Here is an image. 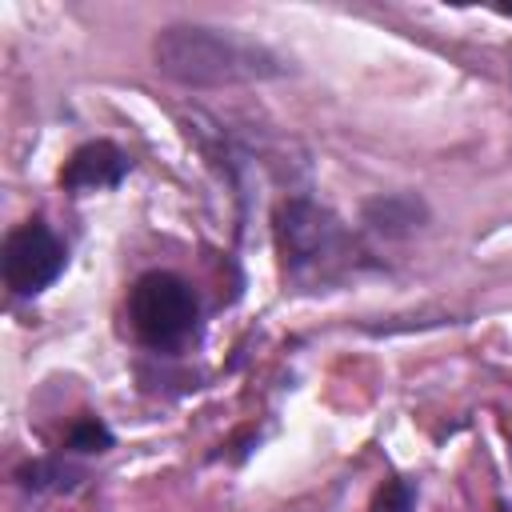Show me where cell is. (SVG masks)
I'll use <instances>...</instances> for the list:
<instances>
[{"label": "cell", "mask_w": 512, "mask_h": 512, "mask_svg": "<svg viewBox=\"0 0 512 512\" xmlns=\"http://www.w3.org/2000/svg\"><path fill=\"white\" fill-rule=\"evenodd\" d=\"M272 244H276L280 280L300 292H328L376 268L372 252L344 224V216L308 192H292L276 204Z\"/></svg>", "instance_id": "cell-1"}, {"label": "cell", "mask_w": 512, "mask_h": 512, "mask_svg": "<svg viewBox=\"0 0 512 512\" xmlns=\"http://www.w3.org/2000/svg\"><path fill=\"white\" fill-rule=\"evenodd\" d=\"M152 64L164 80L184 88H232V84L276 80L288 72L272 48L232 28L188 24V20L164 24L152 36Z\"/></svg>", "instance_id": "cell-2"}, {"label": "cell", "mask_w": 512, "mask_h": 512, "mask_svg": "<svg viewBox=\"0 0 512 512\" xmlns=\"http://www.w3.org/2000/svg\"><path fill=\"white\" fill-rule=\"evenodd\" d=\"M128 324L148 352H160V356L180 352L196 336L200 296L180 272H168V268L140 272L128 288Z\"/></svg>", "instance_id": "cell-3"}, {"label": "cell", "mask_w": 512, "mask_h": 512, "mask_svg": "<svg viewBox=\"0 0 512 512\" xmlns=\"http://www.w3.org/2000/svg\"><path fill=\"white\" fill-rule=\"evenodd\" d=\"M64 268H68V244L48 220L32 216L4 236L0 276L12 300H36L44 288H52L64 276Z\"/></svg>", "instance_id": "cell-4"}, {"label": "cell", "mask_w": 512, "mask_h": 512, "mask_svg": "<svg viewBox=\"0 0 512 512\" xmlns=\"http://www.w3.org/2000/svg\"><path fill=\"white\" fill-rule=\"evenodd\" d=\"M132 172V156L112 144V140H84L72 148V156L60 168V188L68 196H88V192H108L120 188L124 176Z\"/></svg>", "instance_id": "cell-5"}, {"label": "cell", "mask_w": 512, "mask_h": 512, "mask_svg": "<svg viewBox=\"0 0 512 512\" xmlns=\"http://www.w3.org/2000/svg\"><path fill=\"white\" fill-rule=\"evenodd\" d=\"M432 220V208L420 192H376L360 204L364 232L380 240H408Z\"/></svg>", "instance_id": "cell-6"}, {"label": "cell", "mask_w": 512, "mask_h": 512, "mask_svg": "<svg viewBox=\"0 0 512 512\" xmlns=\"http://www.w3.org/2000/svg\"><path fill=\"white\" fill-rule=\"evenodd\" d=\"M12 480H16L20 492H32V496H60V492H76V488L88 480V468L76 464L68 452H60V456L24 460V464L12 472Z\"/></svg>", "instance_id": "cell-7"}, {"label": "cell", "mask_w": 512, "mask_h": 512, "mask_svg": "<svg viewBox=\"0 0 512 512\" xmlns=\"http://www.w3.org/2000/svg\"><path fill=\"white\" fill-rule=\"evenodd\" d=\"M112 444H116V432L96 412H80L64 432V452L68 456H104Z\"/></svg>", "instance_id": "cell-8"}, {"label": "cell", "mask_w": 512, "mask_h": 512, "mask_svg": "<svg viewBox=\"0 0 512 512\" xmlns=\"http://www.w3.org/2000/svg\"><path fill=\"white\" fill-rule=\"evenodd\" d=\"M416 504H420V484L408 476H388L376 488L368 512H416Z\"/></svg>", "instance_id": "cell-9"}, {"label": "cell", "mask_w": 512, "mask_h": 512, "mask_svg": "<svg viewBox=\"0 0 512 512\" xmlns=\"http://www.w3.org/2000/svg\"><path fill=\"white\" fill-rule=\"evenodd\" d=\"M496 12H500V16H508V20H512V8H496Z\"/></svg>", "instance_id": "cell-10"}]
</instances>
